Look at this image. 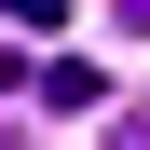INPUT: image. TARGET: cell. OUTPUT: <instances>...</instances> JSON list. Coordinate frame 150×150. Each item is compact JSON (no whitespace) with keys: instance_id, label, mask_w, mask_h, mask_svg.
<instances>
[{"instance_id":"3","label":"cell","mask_w":150,"mask_h":150,"mask_svg":"<svg viewBox=\"0 0 150 150\" xmlns=\"http://www.w3.org/2000/svg\"><path fill=\"white\" fill-rule=\"evenodd\" d=\"M0 14H41V0H0Z\"/></svg>"},{"instance_id":"1","label":"cell","mask_w":150,"mask_h":150,"mask_svg":"<svg viewBox=\"0 0 150 150\" xmlns=\"http://www.w3.org/2000/svg\"><path fill=\"white\" fill-rule=\"evenodd\" d=\"M109 150H150V123H123V137H109Z\"/></svg>"},{"instance_id":"2","label":"cell","mask_w":150,"mask_h":150,"mask_svg":"<svg viewBox=\"0 0 150 150\" xmlns=\"http://www.w3.org/2000/svg\"><path fill=\"white\" fill-rule=\"evenodd\" d=\"M123 28H150V0H123Z\"/></svg>"}]
</instances>
